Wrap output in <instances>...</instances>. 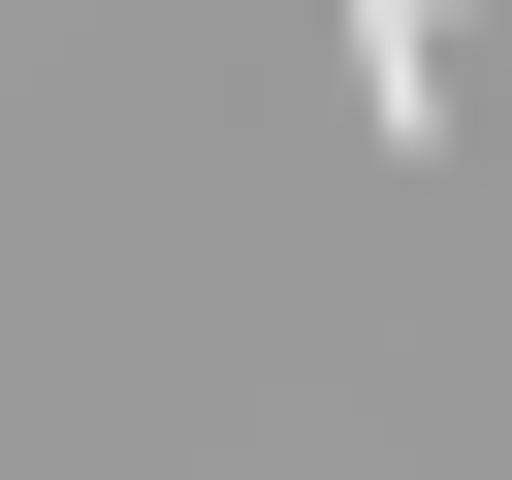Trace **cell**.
Returning a JSON list of instances; mask_svg holds the SVG:
<instances>
[{
    "mask_svg": "<svg viewBox=\"0 0 512 480\" xmlns=\"http://www.w3.org/2000/svg\"><path fill=\"white\" fill-rule=\"evenodd\" d=\"M448 32H480V0H352V96H384V128H448Z\"/></svg>",
    "mask_w": 512,
    "mask_h": 480,
    "instance_id": "obj_1",
    "label": "cell"
}]
</instances>
